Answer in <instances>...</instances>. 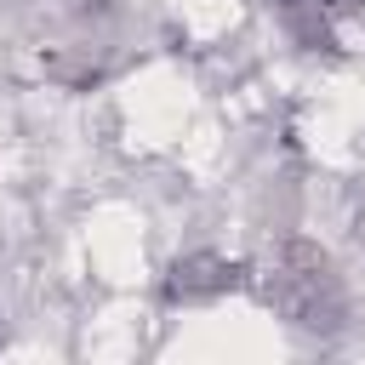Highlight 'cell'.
Wrapping results in <instances>:
<instances>
[{
	"instance_id": "cell-4",
	"label": "cell",
	"mask_w": 365,
	"mask_h": 365,
	"mask_svg": "<svg viewBox=\"0 0 365 365\" xmlns=\"http://www.w3.org/2000/svg\"><path fill=\"white\" fill-rule=\"evenodd\" d=\"M0 342H6V325H0Z\"/></svg>"
},
{
	"instance_id": "cell-2",
	"label": "cell",
	"mask_w": 365,
	"mask_h": 365,
	"mask_svg": "<svg viewBox=\"0 0 365 365\" xmlns=\"http://www.w3.org/2000/svg\"><path fill=\"white\" fill-rule=\"evenodd\" d=\"M274 6H279V11H285V6H319V11H331V17H342V11H359L365 0H274Z\"/></svg>"
},
{
	"instance_id": "cell-1",
	"label": "cell",
	"mask_w": 365,
	"mask_h": 365,
	"mask_svg": "<svg viewBox=\"0 0 365 365\" xmlns=\"http://www.w3.org/2000/svg\"><path fill=\"white\" fill-rule=\"evenodd\" d=\"M240 262H228V257H217V251H188V257H177L171 268H165V285H160V297L165 302H217V297H228L234 285H240Z\"/></svg>"
},
{
	"instance_id": "cell-3",
	"label": "cell",
	"mask_w": 365,
	"mask_h": 365,
	"mask_svg": "<svg viewBox=\"0 0 365 365\" xmlns=\"http://www.w3.org/2000/svg\"><path fill=\"white\" fill-rule=\"evenodd\" d=\"M74 11H80V17H108V11H114V0H80Z\"/></svg>"
}]
</instances>
